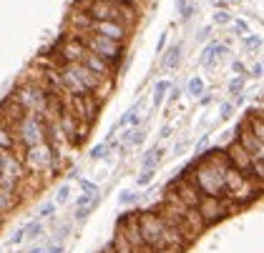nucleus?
<instances>
[{"instance_id":"nucleus-1","label":"nucleus","mask_w":264,"mask_h":253,"mask_svg":"<svg viewBox=\"0 0 264 253\" xmlns=\"http://www.w3.org/2000/svg\"><path fill=\"white\" fill-rule=\"evenodd\" d=\"M75 38L83 43L86 51L101 55L103 60H108L113 68H119V63L124 60V53H126V43H116V40H108L103 35H96V33H75Z\"/></svg>"},{"instance_id":"nucleus-2","label":"nucleus","mask_w":264,"mask_h":253,"mask_svg":"<svg viewBox=\"0 0 264 253\" xmlns=\"http://www.w3.org/2000/svg\"><path fill=\"white\" fill-rule=\"evenodd\" d=\"M13 133H18L15 138H18V143H20L23 148H28V146H38V143H46V136H48L46 123L38 118L35 113H25V118L15 125V131H13Z\"/></svg>"},{"instance_id":"nucleus-3","label":"nucleus","mask_w":264,"mask_h":253,"mask_svg":"<svg viewBox=\"0 0 264 253\" xmlns=\"http://www.w3.org/2000/svg\"><path fill=\"white\" fill-rule=\"evenodd\" d=\"M138 228H141V241L151 248H161L164 246V238H161V218L154 216V213H138Z\"/></svg>"},{"instance_id":"nucleus-4","label":"nucleus","mask_w":264,"mask_h":253,"mask_svg":"<svg viewBox=\"0 0 264 253\" xmlns=\"http://www.w3.org/2000/svg\"><path fill=\"white\" fill-rule=\"evenodd\" d=\"M23 165L25 171H43L53 163V148L46 143H38V146H28L23 148Z\"/></svg>"},{"instance_id":"nucleus-5","label":"nucleus","mask_w":264,"mask_h":253,"mask_svg":"<svg viewBox=\"0 0 264 253\" xmlns=\"http://www.w3.org/2000/svg\"><path fill=\"white\" fill-rule=\"evenodd\" d=\"M197 210L204 218V223H214V221H221L229 216V205H226L224 196H201Z\"/></svg>"},{"instance_id":"nucleus-6","label":"nucleus","mask_w":264,"mask_h":253,"mask_svg":"<svg viewBox=\"0 0 264 253\" xmlns=\"http://www.w3.org/2000/svg\"><path fill=\"white\" fill-rule=\"evenodd\" d=\"M129 25L119 23V20H91V28L88 33H96V35H103L108 40H116V43H126L129 40Z\"/></svg>"},{"instance_id":"nucleus-7","label":"nucleus","mask_w":264,"mask_h":253,"mask_svg":"<svg viewBox=\"0 0 264 253\" xmlns=\"http://www.w3.org/2000/svg\"><path fill=\"white\" fill-rule=\"evenodd\" d=\"M25 113L28 110L15 101V96H8V98L0 101V125H5L10 131H15V125L25 118Z\"/></svg>"},{"instance_id":"nucleus-8","label":"nucleus","mask_w":264,"mask_h":253,"mask_svg":"<svg viewBox=\"0 0 264 253\" xmlns=\"http://www.w3.org/2000/svg\"><path fill=\"white\" fill-rule=\"evenodd\" d=\"M224 153H226V160H229V165L232 168H237L239 173H244V176H249V168H252V153L247 151V148H242L237 141L234 143H229L224 148Z\"/></svg>"},{"instance_id":"nucleus-9","label":"nucleus","mask_w":264,"mask_h":253,"mask_svg":"<svg viewBox=\"0 0 264 253\" xmlns=\"http://www.w3.org/2000/svg\"><path fill=\"white\" fill-rule=\"evenodd\" d=\"M169 191H176L174 196L186 205V208H197L199 205V201H201V193L197 191V186H192L189 181H184V178H176V181H171V186H169Z\"/></svg>"},{"instance_id":"nucleus-10","label":"nucleus","mask_w":264,"mask_h":253,"mask_svg":"<svg viewBox=\"0 0 264 253\" xmlns=\"http://www.w3.org/2000/svg\"><path fill=\"white\" fill-rule=\"evenodd\" d=\"M91 73H96L98 78H103V80H113V68L108 60H103L101 55H96V53H91V51H86V55H83V60H81Z\"/></svg>"},{"instance_id":"nucleus-11","label":"nucleus","mask_w":264,"mask_h":253,"mask_svg":"<svg viewBox=\"0 0 264 253\" xmlns=\"http://www.w3.org/2000/svg\"><path fill=\"white\" fill-rule=\"evenodd\" d=\"M3 176H8V178H13V181H23L25 178V165H23V158L20 155H15V153H5L3 155V171H0Z\"/></svg>"},{"instance_id":"nucleus-12","label":"nucleus","mask_w":264,"mask_h":253,"mask_svg":"<svg viewBox=\"0 0 264 253\" xmlns=\"http://www.w3.org/2000/svg\"><path fill=\"white\" fill-rule=\"evenodd\" d=\"M18 146L20 143H18L15 133L10 128H5V125H0V151H3V153H15Z\"/></svg>"},{"instance_id":"nucleus-13","label":"nucleus","mask_w":264,"mask_h":253,"mask_svg":"<svg viewBox=\"0 0 264 253\" xmlns=\"http://www.w3.org/2000/svg\"><path fill=\"white\" fill-rule=\"evenodd\" d=\"M68 23L75 28V33H88V28H91V18L83 10H73L70 18H68Z\"/></svg>"},{"instance_id":"nucleus-14","label":"nucleus","mask_w":264,"mask_h":253,"mask_svg":"<svg viewBox=\"0 0 264 253\" xmlns=\"http://www.w3.org/2000/svg\"><path fill=\"white\" fill-rule=\"evenodd\" d=\"M221 53H226V46H219V43H209L206 48H204V53H201V65H211Z\"/></svg>"},{"instance_id":"nucleus-15","label":"nucleus","mask_w":264,"mask_h":253,"mask_svg":"<svg viewBox=\"0 0 264 253\" xmlns=\"http://www.w3.org/2000/svg\"><path fill=\"white\" fill-rule=\"evenodd\" d=\"M179 60H181V46H171V48L164 53V60H161V65H164L166 70H174V68L179 65Z\"/></svg>"},{"instance_id":"nucleus-16","label":"nucleus","mask_w":264,"mask_h":253,"mask_svg":"<svg viewBox=\"0 0 264 253\" xmlns=\"http://www.w3.org/2000/svg\"><path fill=\"white\" fill-rule=\"evenodd\" d=\"M161 158H164V151H161V148H151V151L143 155L141 168H156V165L161 163Z\"/></svg>"},{"instance_id":"nucleus-17","label":"nucleus","mask_w":264,"mask_h":253,"mask_svg":"<svg viewBox=\"0 0 264 253\" xmlns=\"http://www.w3.org/2000/svg\"><path fill=\"white\" fill-rule=\"evenodd\" d=\"M169 88H171V83H169V80H159V83H156V88H154V108H159V105L164 103Z\"/></svg>"},{"instance_id":"nucleus-18","label":"nucleus","mask_w":264,"mask_h":253,"mask_svg":"<svg viewBox=\"0 0 264 253\" xmlns=\"http://www.w3.org/2000/svg\"><path fill=\"white\" fill-rule=\"evenodd\" d=\"M186 91H189V96H192V98H199L201 93H206V86H204V80L197 75V78H192V80H189Z\"/></svg>"},{"instance_id":"nucleus-19","label":"nucleus","mask_w":264,"mask_h":253,"mask_svg":"<svg viewBox=\"0 0 264 253\" xmlns=\"http://www.w3.org/2000/svg\"><path fill=\"white\" fill-rule=\"evenodd\" d=\"M41 233H43V223H41V218L25 226V238H30V241H38V238H41Z\"/></svg>"},{"instance_id":"nucleus-20","label":"nucleus","mask_w":264,"mask_h":253,"mask_svg":"<svg viewBox=\"0 0 264 253\" xmlns=\"http://www.w3.org/2000/svg\"><path fill=\"white\" fill-rule=\"evenodd\" d=\"M56 203L53 201H46L41 208H38V218H53V213H56Z\"/></svg>"},{"instance_id":"nucleus-21","label":"nucleus","mask_w":264,"mask_h":253,"mask_svg":"<svg viewBox=\"0 0 264 253\" xmlns=\"http://www.w3.org/2000/svg\"><path fill=\"white\" fill-rule=\"evenodd\" d=\"M154 176H156V168H143V171L138 173V186H148L151 181H154Z\"/></svg>"},{"instance_id":"nucleus-22","label":"nucleus","mask_w":264,"mask_h":253,"mask_svg":"<svg viewBox=\"0 0 264 253\" xmlns=\"http://www.w3.org/2000/svg\"><path fill=\"white\" fill-rule=\"evenodd\" d=\"M78 183H81L83 193H88V196H93V198H101V188H98L96 183H91V181H86V178H81Z\"/></svg>"},{"instance_id":"nucleus-23","label":"nucleus","mask_w":264,"mask_h":253,"mask_svg":"<svg viewBox=\"0 0 264 253\" xmlns=\"http://www.w3.org/2000/svg\"><path fill=\"white\" fill-rule=\"evenodd\" d=\"M68 198H70V186H61L53 203H56V205H63V203H68Z\"/></svg>"},{"instance_id":"nucleus-24","label":"nucleus","mask_w":264,"mask_h":253,"mask_svg":"<svg viewBox=\"0 0 264 253\" xmlns=\"http://www.w3.org/2000/svg\"><path fill=\"white\" fill-rule=\"evenodd\" d=\"M242 88H244V75H239L229 83V96H242Z\"/></svg>"},{"instance_id":"nucleus-25","label":"nucleus","mask_w":264,"mask_h":253,"mask_svg":"<svg viewBox=\"0 0 264 253\" xmlns=\"http://www.w3.org/2000/svg\"><path fill=\"white\" fill-rule=\"evenodd\" d=\"M232 113H234V103L226 101V103H221V105H219V118H221V120H229V118H232Z\"/></svg>"},{"instance_id":"nucleus-26","label":"nucleus","mask_w":264,"mask_h":253,"mask_svg":"<svg viewBox=\"0 0 264 253\" xmlns=\"http://www.w3.org/2000/svg\"><path fill=\"white\" fill-rule=\"evenodd\" d=\"M214 23L216 25H229L232 23V15L226 13V10H219V13H214Z\"/></svg>"},{"instance_id":"nucleus-27","label":"nucleus","mask_w":264,"mask_h":253,"mask_svg":"<svg viewBox=\"0 0 264 253\" xmlns=\"http://www.w3.org/2000/svg\"><path fill=\"white\" fill-rule=\"evenodd\" d=\"M23 241H25V226H23V228H18V231L8 238V246H18V243H23Z\"/></svg>"},{"instance_id":"nucleus-28","label":"nucleus","mask_w":264,"mask_h":253,"mask_svg":"<svg viewBox=\"0 0 264 253\" xmlns=\"http://www.w3.org/2000/svg\"><path fill=\"white\" fill-rule=\"evenodd\" d=\"M136 198H138V196H136V191H121V198H119V201H121L124 205H129V203H133Z\"/></svg>"},{"instance_id":"nucleus-29","label":"nucleus","mask_w":264,"mask_h":253,"mask_svg":"<svg viewBox=\"0 0 264 253\" xmlns=\"http://www.w3.org/2000/svg\"><path fill=\"white\" fill-rule=\"evenodd\" d=\"M244 43H247L249 48H259V46H262V38H259V35H249V33H247V35H244Z\"/></svg>"},{"instance_id":"nucleus-30","label":"nucleus","mask_w":264,"mask_h":253,"mask_svg":"<svg viewBox=\"0 0 264 253\" xmlns=\"http://www.w3.org/2000/svg\"><path fill=\"white\" fill-rule=\"evenodd\" d=\"M194 10H197V8H194V5H189V3H186V5H184V8H181V10H179V15H181V20H184V23H186V20H189V18H192V15H194Z\"/></svg>"},{"instance_id":"nucleus-31","label":"nucleus","mask_w":264,"mask_h":253,"mask_svg":"<svg viewBox=\"0 0 264 253\" xmlns=\"http://www.w3.org/2000/svg\"><path fill=\"white\" fill-rule=\"evenodd\" d=\"M91 210H93V208H75V221H78V223H83V221L88 218V213H91Z\"/></svg>"},{"instance_id":"nucleus-32","label":"nucleus","mask_w":264,"mask_h":253,"mask_svg":"<svg viewBox=\"0 0 264 253\" xmlns=\"http://www.w3.org/2000/svg\"><path fill=\"white\" fill-rule=\"evenodd\" d=\"M206 148H209V136H201V138H199V143H197V158H199Z\"/></svg>"},{"instance_id":"nucleus-33","label":"nucleus","mask_w":264,"mask_h":253,"mask_svg":"<svg viewBox=\"0 0 264 253\" xmlns=\"http://www.w3.org/2000/svg\"><path fill=\"white\" fill-rule=\"evenodd\" d=\"M106 151H108V148H106V143H101V146H96V148L91 151V158H93V160H96V158H103V155H106Z\"/></svg>"},{"instance_id":"nucleus-34","label":"nucleus","mask_w":264,"mask_h":253,"mask_svg":"<svg viewBox=\"0 0 264 253\" xmlns=\"http://www.w3.org/2000/svg\"><path fill=\"white\" fill-rule=\"evenodd\" d=\"M156 253H184V248L181 246H161Z\"/></svg>"},{"instance_id":"nucleus-35","label":"nucleus","mask_w":264,"mask_h":253,"mask_svg":"<svg viewBox=\"0 0 264 253\" xmlns=\"http://www.w3.org/2000/svg\"><path fill=\"white\" fill-rule=\"evenodd\" d=\"M234 28H237V33H242V35L249 33V25H247L244 20H234Z\"/></svg>"},{"instance_id":"nucleus-36","label":"nucleus","mask_w":264,"mask_h":253,"mask_svg":"<svg viewBox=\"0 0 264 253\" xmlns=\"http://www.w3.org/2000/svg\"><path fill=\"white\" fill-rule=\"evenodd\" d=\"M262 73H264V65H262V60H257V63L252 65V75H257V78H262Z\"/></svg>"},{"instance_id":"nucleus-37","label":"nucleus","mask_w":264,"mask_h":253,"mask_svg":"<svg viewBox=\"0 0 264 253\" xmlns=\"http://www.w3.org/2000/svg\"><path fill=\"white\" fill-rule=\"evenodd\" d=\"M131 253H156V248H151V246H146V243H143V246H138V248H133Z\"/></svg>"},{"instance_id":"nucleus-38","label":"nucleus","mask_w":264,"mask_h":253,"mask_svg":"<svg viewBox=\"0 0 264 253\" xmlns=\"http://www.w3.org/2000/svg\"><path fill=\"white\" fill-rule=\"evenodd\" d=\"M232 70H234V73H237V75H247V68H244V65H242V63H237V60H234V63H232Z\"/></svg>"},{"instance_id":"nucleus-39","label":"nucleus","mask_w":264,"mask_h":253,"mask_svg":"<svg viewBox=\"0 0 264 253\" xmlns=\"http://www.w3.org/2000/svg\"><path fill=\"white\" fill-rule=\"evenodd\" d=\"M46 251H48V246H46V243H35L28 253H46Z\"/></svg>"},{"instance_id":"nucleus-40","label":"nucleus","mask_w":264,"mask_h":253,"mask_svg":"<svg viewBox=\"0 0 264 253\" xmlns=\"http://www.w3.org/2000/svg\"><path fill=\"white\" fill-rule=\"evenodd\" d=\"M166 35H169V33H164V35L159 38V46H156V53H164V51H166Z\"/></svg>"},{"instance_id":"nucleus-41","label":"nucleus","mask_w":264,"mask_h":253,"mask_svg":"<svg viewBox=\"0 0 264 253\" xmlns=\"http://www.w3.org/2000/svg\"><path fill=\"white\" fill-rule=\"evenodd\" d=\"M209 33H211V28H209V25H206V28H201V30H199V35H197V40H201V43H204V40L209 38Z\"/></svg>"},{"instance_id":"nucleus-42","label":"nucleus","mask_w":264,"mask_h":253,"mask_svg":"<svg viewBox=\"0 0 264 253\" xmlns=\"http://www.w3.org/2000/svg\"><path fill=\"white\" fill-rule=\"evenodd\" d=\"M46 253H66V246H63V243H56V246H51Z\"/></svg>"},{"instance_id":"nucleus-43","label":"nucleus","mask_w":264,"mask_h":253,"mask_svg":"<svg viewBox=\"0 0 264 253\" xmlns=\"http://www.w3.org/2000/svg\"><path fill=\"white\" fill-rule=\"evenodd\" d=\"M186 146H189V143H176V146H174V155H181V153L186 151Z\"/></svg>"},{"instance_id":"nucleus-44","label":"nucleus","mask_w":264,"mask_h":253,"mask_svg":"<svg viewBox=\"0 0 264 253\" xmlns=\"http://www.w3.org/2000/svg\"><path fill=\"white\" fill-rule=\"evenodd\" d=\"M171 133H174V128H171V125H164V128H161V136H159V138H169Z\"/></svg>"},{"instance_id":"nucleus-45","label":"nucleus","mask_w":264,"mask_h":253,"mask_svg":"<svg viewBox=\"0 0 264 253\" xmlns=\"http://www.w3.org/2000/svg\"><path fill=\"white\" fill-rule=\"evenodd\" d=\"M186 3H189V0H176V10H181V8H184Z\"/></svg>"},{"instance_id":"nucleus-46","label":"nucleus","mask_w":264,"mask_h":253,"mask_svg":"<svg viewBox=\"0 0 264 253\" xmlns=\"http://www.w3.org/2000/svg\"><path fill=\"white\" fill-rule=\"evenodd\" d=\"M3 155H5V153H3V151H0V171H3Z\"/></svg>"},{"instance_id":"nucleus-47","label":"nucleus","mask_w":264,"mask_h":253,"mask_svg":"<svg viewBox=\"0 0 264 253\" xmlns=\"http://www.w3.org/2000/svg\"><path fill=\"white\" fill-rule=\"evenodd\" d=\"M229 3H239V0H229Z\"/></svg>"},{"instance_id":"nucleus-48","label":"nucleus","mask_w":264,"mask_h":253,"mask_svg":"<svg viewBox=\"0 0 264 253\" xmlns=\"http://www.w3.org/2000/svg\"><path fill=\"white\" fill-rule=\"evenodd\" d=\"M131 3H136V0H131Z\"/></svg>"}]
</instances>
